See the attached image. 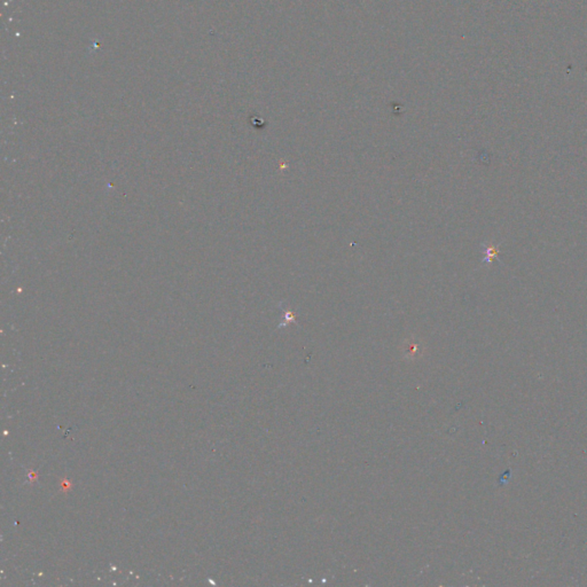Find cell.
<instances>
[{
    "instance_id": "obj_1",
    "label": "cell",
    "mask_w": 587,
    "mask_h": 587,
    "mask_svg": "<svg viewBox=\"0 0 587 587\" xmlns=\"http://www.w3.org/2000/svg\"><path fill=\"white\" fill-rule=\"evenodd\" d=\"M403 357L407 360H416L423 355L424 346L417 337H409L405 340L401 347Z\"/></svg>"
},
{
    "instance_id": "obj_2",
    "label": "cell",
    "mask_w": 587,
    "mask_h": 587,
    "mask_svg": "<svg viewBox=\"0 0 587 587\" xmlns=\"http://www.w3.org/2000/svg\"><path fill=\"white\" fill-rule=\"evenodd\" d=\"M500 246H502L500 244H498L497 246L490 245V244H482V246H480V249H482V252L484 254L483 263H485L487 265H491L494 260L499 261Z\"/></svg>"
},
{
    "instance_id": "obj_3",
    "label": "cell",
    "mask_w": 587,
    "mask_h": 587,
    "mask_svg": "<svg viewBox=\"0 0 587 587\" xmlns=\"http://www.w3.org/2000/svg\"><path fill=\"white\" fill-rule=\"evenodd\" d=\"M283 312H285V318H283V322L280 323L279 327H286L288 323L290 322H295L296 321V316L295 313H294L290 308H287V307H283Z\"/></svg>"
}]
</instances>
